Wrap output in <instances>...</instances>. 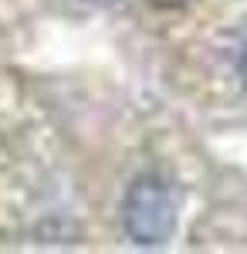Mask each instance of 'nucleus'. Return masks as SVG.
I'll return each instance as SVG.
<instances>
[{"label": "nucleus", "instance_id": "1", "mask_svg": "<svg viewBox=\"0 0 247 254\" xmlns=\"http://www.w3.org/2000/svg\"><path fill=\"white\" fill-rule=\"evenodd\" d=\"M176 214H180V196L166 176L142 173L125 190L122 224L139 248H163L176 231Z\"/></svg>", "mask_w": 247, "mask_h": 254}, {"label": "nucleus", "instance_id": "2", "mask_svg": "<svg viewBox=\"0 0 247 254\" xmlns=\"http://www.w3.org/2000/svg\"><path fill=\"white\" fill-rule=\"evenodd\" d=\"M92 3H115V0H92Z\"/></svg>", "mask_w": 247, "mask_h": 254}]
</instances>
